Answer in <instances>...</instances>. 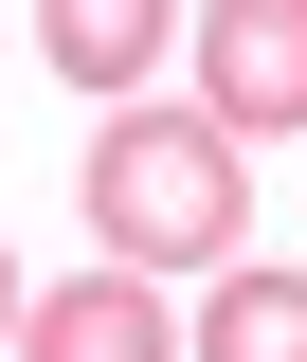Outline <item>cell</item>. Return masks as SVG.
<instances>
[{
    "mask_svg": "<svg viewBox=\"0 0 307 362\" xmlns=\"http://www.w3.org/2000/svg\"><path fill=\"white\" fill-rule=\"evenodd\" d=\"M90 235H109V272H235V235H253V163H235L217 109H109L90 127Z\"/></svg>",
    "mask_w": 307,
    "mask_h": 362,
    "instance_id": "obj_1",
    "label": "cell"
},
{
    "mask_svg": "<svg viewBox=\"0 0 307 362\" xmlns=\"http://www.w3.org/2000/svg\"><path fill=\"white\" fill-rule=\"evenodd\" d=\"M199 109L235 145L307 127V0H199Z\"/></svg>",
    "mask_w": 307,
    "mask_h": 362,
    "instance_id": "obj_2",
    "label": "cell"
},
{
    "mask_svg": "<svg viewBox=\"0 0 307 362\" xmlns=\"http://www.w3.org/2000/svg\"><path fill=\"white\" fill-rule=\"evenodd\" d=\"M18 362H163V272H73V290H18Z\"/></svg>",
    "mask_w": 307,
    "mask_h": 362,
    "instance_id": "obj_3",
    "label": "cell"
},
{
    "mask_svg": "<svg viewBox=\"0 0 307 362\" xmlns=\"http://www.w3.org/2000/svg\"><path fill=\"white\" fill-rule=\"evenodd\" d=\"M163 18H199V0H37V54L73 90H109V109H127L145 73H163Z\"/></svg>",
    "mask_w": 307,
    "mask_h": 362,
    "instance_id": "obj_4",
    "label": "cell"
},
{
    "mask_svg": "<svg viewBox=\"0 0 307 362\" xmlns=\"http://www.w3.org/2000/svg\"><path fill=\"white\" fill-rule=\"evenodd\" d=\"M199 362H307V272H253L235 254L199 290Z\"/></svg>",
    "mask_w": 307,
    "mask_h": 362,
    "instance_id": "obj_5",
    "label": "cell"
},
{
    "mask_svg": "<svg viewBox=\"0 0 307 362\" xmlns=\"http://www.w3.org/2000/svg\"><path fill=\"white\" fill-rule=\"evenodd\" d=\"M0 344H18V254H0Z\"/></svg>",
    "mask_w": 307,
    "mask_h": 362,
    "instance_id": "obj_6",
    "label": "cell"
}]
</instances>
